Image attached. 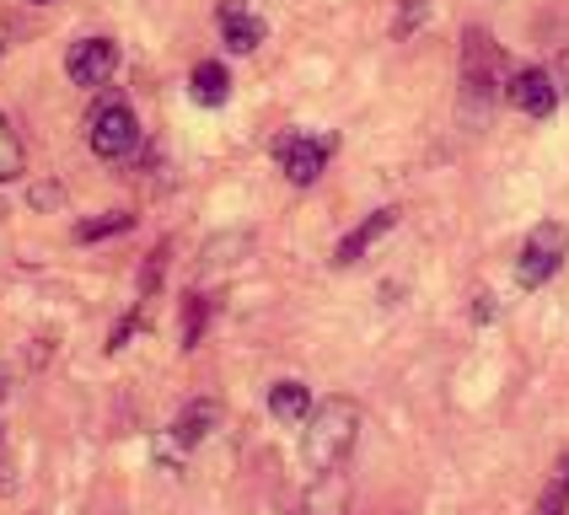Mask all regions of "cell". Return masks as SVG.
<instances>
[{
	"label": "cell",
	"mask_w": 569,
	"mask_h": 515,
	"mask_svg": "<svg viewBox=\"0 0 569 515\" xmlns=\"http://www.w3.org/2000/svg\"><path fill=\"white\" fill-rule=\"evenodd\" d=\"M360 441V403L355 397H328L317 403L312 418H307V435H301V462L307 473H339L345 456Z\"/></svg>",
	"instance_id": "cell-1"
},
{
	"label": "cell",
	"mask_w": 569,
	"mask_h": 515,
	"mask_svg": "<svg viewBox=\"0 0 569 515\" xmlns=\"http://www.w3.org/2000/svg\"><path fill=\"white\" fill-rule=\"evenodd\" d=\"M500 70H506L500 43H495L483 28H468V38H462V108H468L473 119L495 108V97H500Z\"/></svg>",
	"instance_id": "cell-2"
},
{
	"label": "cell",
	"mask_w": 569,
	"mask_h": 515,
	"mask_svg": "<svg viewBox=\"0 0 569 515\" xmlns=\"http://www.w3.org/2000/svg\"><path fill=\"white\" fill-rule=\"evenodd\" d=\"M565 258H569V225H559V221L532 225L527 242H521V258H516V285L521 290L548 285L565 269Z\"/></svg>",
	"instance_id": "cell-3"
},
{
	"label": "cell",
	"mask_w": 569,
	"mask_h": 515,
	"mask_svg": "<svg viewBox=\"0 0 569 515\" xmlns=\"http://www.w3.org/2000/svg\"><path fill=\"white\" fill-rule=\"evenodd\" d=\"M140 145V119H134V108L129 102H102L92 113V151L102 161H124L129 151Z\"/></svg>",
	"instance_id": "cell-4"
},
{
	"label": "cell",
	"mask_w": 569,
	"mask_h": 515,
	"mask_svg": "<svg viewBox=\"0 0 569 515\" xmlns=\"http://www.w3.org/2000/svg\"><path fill=\"white\" fill-rule=\"evenodd\" d=\"M274 156H280V172L296 183V189H307L322 178V166L333 156V140L328 134H280V145H274Z\"/></svg>",
	"instance_id": "cell-5"
},
{
	"label": "cell",
	"mask_w": 569,
	"mask_h": 515,
	"mask_svg": "<svg viewBox=\"0 0 569 515\" xmlns=\"http://www.w3.org/2000/svg\"><path fill=\"white\" fill-rule=\"evenodd\" d=\"M221 424V403L216 397H204V403H189L183 414L167 424V435H161V456H183V451H193L210 430Z\"/></svg>",
	"instance_id": "cell-6"
},
{
	"label": "cell",
	"mask_w": 569,
	"mask_h": 515,
	"mask_svg": "<svg viewBox=\"0 0 569 515\" xmlns=\"http://www.w3.org/2000/svg\"><path fill=\"white\" fill-rule=\"evenodd\" d=\"M64 70H70L76 87H102V81L119 70V43H113V38H81V43L70 49Z\"/></svg>",
	"instance_id": "cell-7"
},
{
	"label": "cell",
	"mask_w": 569,
	"mask_h": 515,
	"mask_svg": "<svg viewBox=\"0 0 569 515\" xmlns=\"http://www.w3.org/2000/svg\"><path fill=\"white\" fill-rule=\"evenodd\" d=\"M506 92H510V102H516L527 119H548V113L559 108V87H553V75H548V70H538V64L516 70Z\"/></svg>",
	"instance_id": "cell-8"
},
{
	"label": "cell",
	"mask_w": 569,
	"mask_h": 515,
	"mask_svg": "<svg viewBox=\"0 0 569 515\" xmlns=\"http://www.w3.org/2000/svg\"><path fill=\"white\" fill-rule=\"evenodd\" d=\"M221 38H226V49H237V54H253L258 43H263V32H269V22L258 17L248 0H226L221 6Z\"/></svg>",
	"instance_id": "cell-9"
},
{
	"label": "cell",
	"mask_w": 569,
	"mask_h": 515,
	"mask_svg": "<svg viewBox=\"0 0 569 515\" xmlns=\"http://www.w3.org/2000/svg\"><path fill=\"white\" fill-rule=\"evenodd\" d=\"M398 215H403V210H392V204H387V210H377V215H366V221H360V225H355V231L345 236V242H339V253H333V263H339V269H349V263H360V258L371 253V248H377L381 236H387V231L398 225Z\"/></svg>",
	"instance_id": "cell-10"
},
{
	"label": "cell",
	"mask_w": 569,
	"mask_h": 515,
	"mask_svg": "<svg viewBox=\"0 0 569 515\" xmlns=\"http://www.w3.org/2000/svg\"><path fill=\"white\" fill-rule=\"evenodd\" d=\"M269 414L280 424H307L312 418V392L301 382H274L269 386Z\"/></svg>",
	"instance_id": "cell-11"
},
{
	"label": "cell",
	"mask_w": 569,
	"mask_h": 515,
	"mask_svg": "<svg viewBox=\"0 0 569 515\" xmlns=\"http://www.w3.org/2000/svg\"><path fill=\"white\" fill-rule=\"evenodd\" d=\"M189 92H193V102H204V108H221L226 97H231V75H226V64H216V60L193 64Z\"/></svg>",
	"instance_id": "cell-12"
},
{
	"label": "cell",
	"mask_w": 569,
	"mask_h": 515,
	"mask_svg": "<svg viewBox=\"0 0 569 515\" xmlns=\"http://www.w3.org/2000/svg\"><path fill=\"white\" fill-rule=\"evenodd\" d=\"M307 515H345V478L339 473H317L307 494Z\"/></svg>",
	"instance_id": "cell-13"
},
{
	"label": "cell",
	"mask_w": 569,
	"mask_h": 515,
	"mask_svg": "<svg viewBox=\"0 0 569 515\" xmlns=\"http://www.w3.org/2000/svg\"><path fill=\"white\" fill-rule=\"evenodd\" d=\"M532 515H569V456H559V467L542 483V499Z\"/></svg>",
	"instance_id": "cell-14"
},
{
	"label": "cell",
	"mask_w": 569,
	"mask_h": 515,
	"mask_svg": "<svg viewBox=\"0 0 569 515\" xmlns=\"http://www.w3.org/2000/svg\"><path fill=\"white\" fill-rule=\"evenodd\" d=\"M22 166H28V156H22V140H17V129L6 124V113H0V183L22 178Z\"/></svg>",
	"instance_id": "cell-15"
},
{
	"label": "cell",
	"mask_w": 569,
	"mask_h": 515,
	"mask_svg": "<svg viewBox=\"0 0 569 515\" xmlns=\"http://www.w3.org/2000/svg\"><path fill=\"white\" fill-rule=\"evenodd\" d=\"M204 322H210V301L193 290L189 301H183V350H199V333H204Z\"/></svg>",
	"instance_id": "cell-16"
},
{
	"label": "cell",
	"mask_w": 569,
	"mask_h": 515,
	"mask_svg": "<svg viewBox=\"0 0 569 515\" xmlns=\"http://www.w3.org/2000/svg\"><path fill=\"white\" fill-rule=\"evenodd\" d=\"M129 225H134V215H97V221L76 225V236H81V242H97V236H119Z\"/></svg>",
	"instance_id": "cell-17"
},
{
	"label": "cell",
	"mask_w": 569,
	"mask_h": 515,
	"mask_svg": "<svg viewBox=\"0 0 569 515\" xmlns=\"http://www.w3.org/2000/svg\"><path fill=\"white\" fill-rule=\"evenodd\" d=\"M425 17H430V0H403V11H398V22H392V32H398V38H409V32L419 28Z\"/></svg>",
	"instance_id": "cell-18"
},
{
	"label": "cell",
	"mask_w": 569,
	"mask_h": 515,
	"mask_svg": "<svg viewBox=\"0 0 569 515\" xmlns=\"http://www.w3.org/2000/svg\"><path fill=\"white\" fill-rule=\"evenodd\" d=\"M167 253H172V248H167V242H161L157 253L146 258V269H140V290H151V285H161V274H167Z\"/></svg>",
	"instance_id": "cell-19"
},
{
	"label": "cell",
	"mask_w": 569,
	"mask_h": 515,
	"mask_svg": "<svg viewBox=\"0 0 569 515\" xmlns=\"http://www.w3.org/2000/svg\"><path fill=\"white\" fill-rule=\"evenodd\" d=\"M0 392H6V371H0Z\"/></svg>",
	"instance_id": "cell-20"
},
{
	"label": "cell",
	"mask_w": 569,
	"mask_h": 515,
	"mask_svg": "<svg viewBox=\"0 0 569 515\" xmlns=\"http://www.w3.org/2000/svg\"><path fill=\"white\" fill-rule=\"evenodd\" d=\"M32 6H49V0H32Z\"/></svg>",
	"instance_id": "cell-21"
}]
</instances>
